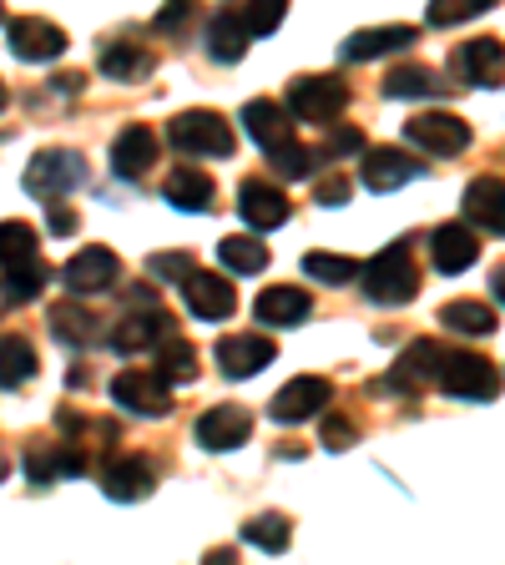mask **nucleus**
Wrapping results in <instances>:
<instances>
[{"label": "nucleus", "instance_id": "obj_36", "mask_svg": "<svg viewBox=\"0 0 505 565\" xmlns=\"http://www.w3.org/2000/svg\"><path fill=\"white\" fill-rule=\"evenodd\" d=\"M440 92V76L430 66H400L389 71L385 82V96H394V102H404V96H435Z\"/></svg>", "mask_w": 505, "mask_h": 565}, {"label": "nucleus", "instance_id": "obj_20", "mask_svg": "<svg viewBox=\"0 0 505 565\" xmlns=\"http://www.w3.org/2000/svg\"><path fill=\"white\" fill-rule=\"evenodd\" d=\"M253 313H259V323H269V329H298L308 313H314V298L304 294V288H263L259 303H253Z\"/></svg>", "mask_w": 505, "mask_h": 565}, {"label": "nucleus", "instance_id": "obj_14", "mask_svg": "<svg viewBox=\"0 0 505 565\" xmlns=\"http://www.w3.org/2000/svg\"><path fill=\"white\" fill-rule=\"evenodd\" d=\"M238 212H243V223L253 227V233H269V227L288 223V198H283L273 182L248 177L243 188H238Z\"/></svg>", "mask_w": 505, "mask_h": 565}, {"label": "nucleus", "instance_id": "obj_27", "mask_svg": "<svg viewBox=\"0 0 505 565\" xmlns=\"http://www.w3.org/2000/svg\"><path fill=\"white\" fill-rule=\"evenodd\" d=\"M157 374H162L167 384H192V379H198V353H192V343H182L177 333H162V339H157Z\"/></svg>", "mask_w": 505, "mask_h": 565}, {"label": "nucleus", "instance_id": "obj_28", "mask_svg": "<svg viewBox=\"0 0 505 565\" xmlns=\"http://www.w3.org/2000/svg\"><path fill=\"white\" fill-rule=\"evenodd\" d=\"M440 318H445V329L465 333V339H491L495 333V313L485 303H475V298H455V303H445Z\"/></svg>", "mask_w": 505, "mask_h": 565}, {"label": "nucleus", "instance_id": "obj_24", "mask_svg": "<svg viewBox=\"0 0 505 565\" xmlns=\"http://www.w3.org/2000/svg\"><path fill=\"white\" fill-rule=\"evenodd\" d=\"M157 162V131L152 127H127L112 141V167L117 177H147Z\"/></svg>", "mask_w": 505, "mask_h": 565}, {"label": "nucleus", "instance_id": "obj_5", "mask_svg": "<svg viewBox=\"0 0 505 565\" xmlns=\"http://www.w3.org/2000/svg\"><path fill=\"white\" fill-rule=\"evenodd\" d=\"M82 182H86V162L76 152H41L25 167V192L35 202H56L71 188H82Z\"/></svg>", "mask_w": 505, "mask_h": 565}, {"label": "nucleus", "instance_id": "obj_11", "mask_svg": "<svg viewBox=\"0 0 505 565\" xmlns=\"http://www.w3.org/2000/svg\"><path fill=\"white\" fill-rule=\"evenodd\" d=\"M6 41L21 61H56L66 51V31L56 21H41V15H15L6 25Z\"/></svg>", "mask_w": 505, "mask_h": 565}, {"label": "nucleus", "instance_id": "obj_47", "mask_svg": "<svg viewBox=\"0 0 505 565\" xmlns=\"http://www.w3.org/2000/svg\"><path fill=\"white\" fill-rule=\"evenodd\" d=\"M71 227H76V217H71L66 207H56V212H51V233H71Z\"/></svg>", "mask_w": 505, "mask_h": 565}, {"label": "nucleus", "instance_id": "obj_49", "mask_svg": "<svg viewBox=\"0 0 505 565\" xmlns=\"http://www.w3.org/2000/svg\"><path fill=\"white\" fill-rule=\"evenodd\" d=\"M0 480H6V455H0Z\"/></svg>", "mask_w": 505, "mask_h": 565}, {"label": "nucleus", "instance_id": "obj_38", "mask_svg": "<svg viewBox=\"0 0 505 565\" xmlns=\"http://www.w3.org/2000/svg\"><path fill=\"white\" fill-rule=\"evenodd\" d=\"M318 157H324V152H314V147H298V141L288 137V141H278V147H273L269 162H273V172H278V177H288V182H294V177L314 172Z\"/></svg>", "mask_w": 505, "mask_h": 565}, {"label": "nucleus", "instance_id": "obj_17", "mask_svg": "<svg viewBox=\"0 0 505 565\" xmlns=\"http://www.w3.org/2000/svg\"><path fill=\"white\" fill-rule=\"evenodd\" d=\"M455 71L471 86H485V92H491V86L505 82V46H501V41H491V35L465 41V46L455 51Z\"/></svg>", "mask_w": 505, "mask_h": 565}, {"label": "nucleus", "instance_id": "obj_22", "mask_svg": "<svg viewBox=\"0 0 505 565\" xmlns=\"http://www.w3.org/2000/svg\"><path fill=\"white\" fill-rule=\"evenodd\" d=\"M414 46V25H375V31H359L349 35L339 46L344 61H379V56H394V51H410Z\"/></svg>", "mask_w": 505, "mask_h": 565}, {"label": "nucleus", "instance_id": "obj_8", "mask_svg": "<svg viewBox=\"0 0 505 565\" xmlns=\"http://www.w3.org/2000/svg\"><path fill=\"white\" fill-rule=\"evenodd\" d=\"M212 359H218V369H223L228 379H253L278 359V349H273V339H263V333H228V339H218Z\"/></svg>", "mask_w": 505, "mask_h": 565}, {"label": "nucleus", "instance_id": "obj_42", "mask_svg": "<svg viewBox=\"0 0 505 565\" xmlns=\"http://www.w3.org/2000/svg\"><path fill=\"white\" fill-rule=\"evenodd\" d=\"M192 268H198V263H192V253H157V258L147 263V273H152L157 282H182Z\"/></svg>", "mask_w": 505, "mask_h": 565}, {"label": "nucleus", "instance_id": "obj_3", "mask_svg": "<svg viewBox=\"0 0 505 565\" xmlns=\"http://www.w3.org/2000/svg\"><path fill=\"white\" fill-rule=\"evenodd\" d=\"M435 384L445 388L450 399H495L501 374H495L491 359H481V353L445 349V353H440V369H435Z\"/></svg>", "mask_w": 505, "mask_h": 565}, {"label": "nucleus", "instance_id": "obj_32", "mask_svg": "<svg viewBox=\"0 0 505 565\" xmlns=\"http://www.w3.org/2000/svg\"><path fill=\"white\" fill-rule=\"evenodd\" d=\"M147 71H152V56L141 46H127V41H122V46L102 51V76H112V82H141Z\"/></svg>", "mask_w": 505, "mask_h": 565}, {"label": "nucleus", "instance_id": "obj_31", "mask_svg": "<svg viewBox=\"0 0 505 565\" xmlns=\"http://www.w3.org/2000/svg\"><path fill=\"white\" fill-rule=\"evenodd\" d=\"M51 282V268L41 258L31 263H15V268H6V278H0V294L11 298V303H25V298H35L41 288Z\"/></svg>", "mask_w": 505, "mask_h": 565}, {"label": "nucleus", "instance_id": "obj_35", "mask_svg": "<svg viewBox=\"0 0 505 565\" xmlns=\"http://www.w3.org/2000/svg\"><path fill=\"white\" fill-rule=\"evenodd\" d=\"M41 237L31 223H0V268H15V263H31Z\"/></svg>", "mask_w": 505, "mask_h": 565}, {"label": "nucleus", "instance_id": "obj_50", "mask_svg": "<svg viewBox=\"0 0 505 565\" xmlns=\"http://www.w3.org/2000/svg\"><path fill=\"white\" fill-rule=\"evenodd\" d=\"M0 106H6V86H0Z\"/></svg>", "mask_w": 505, "mask_h": 565}, {"label": "nucleus", "instance_id": "obj_1", "mask_svg": "<svg viewBox=\"0 0 505 565\" xmlns=\"http://www.w3.org/2000/svg\"><path fill=\"white\" fill-rule=\"evenodd\" d=\"M359 278H365V294L375 303H410L420 294V273H414V258L404 243H389L385 253H375L359 268Z\"/></svg>", "mask_w": 505, "mask_h": 565}, {"label": "nucleus", "instance_id": "obj_43", "mask_svg": "<svg viewBox=\"0 0 505 565\" xmlns=\"http://www.w3.org/2000/svg\"><path fill=\"white\" fill-rule=\"evenodd\" d=\"M192 11H198L192 0H167L162 11L152 15V31H157V35H177V31H182V25L192 21Z\"/></svg>", "mask_w": 505, "mask_h": 565}, {"label": "nucleus", "instance_id": "obj_46", "mask_svg": "<svg viewBox=\"0 0 505 565\" xmlns=\"http://www.w3.org/2000/svg\"><path fill=\"white\" fill-rule=\"evenodd\" d=\"M329 152H365V137H359L354 127H334ZM329 152H324V157H329Z\"/></svg>", "mask_w": 505, "mask_h": 565}, {"label": "nucleus", "instance_id": "obj_29", "mask_svg": "<svg viewBox=\"0 0 505 565\" xmlns=\"http://www.w3.org/2000/svg\"><path fill=\"white\" fill-rule=\"evenodd\" d=\"M31 374H35V349H31V339H21V333L0 339V388H21Z\"/></svg>", "mask_w": 505, "mask_h": 565}, {"label": "nucleus", "instance_id": "obj_25", "mask_svg": "<svg viewBox=\"0 0 505 565\" xmlns=\"http://www.w3.org/2000/svg\"><path fill=\"white\" fill-rule=\"evenodd\" d=\"M162 198L177 212H212V177L198 172V167H177V172H167Z\"/></svg>", "mask_w": 505, "mask_h": 565}, {"label": "nucleus", "instance_id": "obj_16", "mask_svg": "<svg viewBox=\"0 0 505 565\" xmlns=\"http://www.w3.org/2000/svg\"><path fill=\"white\" fill-rule=\"evenodd\" d=\"M102 490L112 494V500H122V505H131V500H147V494L157 490L152 459H141V455L112 459V465H106V475H102Z\"/></svg>", "mask_w": 505, "mask_h": 565}, {"label": "nucleus", "instance_id": "obj_7", "mask_svg": "<svg viewBox=\"0 0 505 565\" xmlns=\"http://www.w3.org/2000/svg\"><path fill=\"white\" fill-rule=\"evenodd\" d=\"M112 399H117V409L141 414V419H162V414L172 409V399H167V379L162 374H141V369H127V374L112 379Z\"/></svg>", "mask_w": 505, "mask_h": 565}, {"label": "nucleus", "instance_id": "obj_33", "mask_svg": "<svg viewBox=\"0 0 505 565\" xmlns=\"http://www.w3.org/2000/svg\"><path fill=\"white\" fill-rule=\"evenodd\" d=\"M243 541L259 545V551L269 555H283L288 551V541H294V525H288V515H259L243 525Z\"/></svg>", "mask_w": 505, "mask_h": 565}, {"label": "nucleus", "instance_id": "obj_39", "mask_svg": "<svg viewBox=\"0 0 505 565\" xmlns=\"http://www.w3.org/2000/svg\"><path fill=\"white\" fill-rule=\"evenodd\" d=\"M25 475H31V484H56L61 480V445L25 449Z\"/></svg>", "mask_w": 505, "mask_h": 565}, {"label": "nucleus", "instance_id": "obj_40", "mask_svg": "<svg viewBox=\"0 0 505 565\" xmlns=\"http://www.w3.org/2000/svg\"><path fill=\"white\" fill-rule=\"evenodd\" d=\"M495 0H430V25H460L471 15L491 11Z\"/></svg>", "mask_w": 505, "mask_h": 565}, {"label": "nucleus", "instance_id": "obj_30", "mask_svg": "<svg viewBox=\"0 0 505 565\" xmlns=\"http://www.w3.org/2000/svg\"><path fill=\"white\" fill-rule=\"evenodd\" d=\"M51 333L66 343H96L102 339V323H96V313H86L76 303H56L51 308Z\"/></svg>", "mask_w": 505, "mask_h": 565}, {"label": "nucleus", "instance_id": "obj_9", "mask_svg": "<svg viewBox=\"0 0 505 565\" xmlns=\"http://www.w3.org/2000/svg\"><path fill=\"white\" fill-rule=\"evenodd\" d=\"M324 404H329V379L298 374V379H288V384L273 394L269 414L278 424H304V419H314V414H324Z\"/></svg>", "mask_w": 505, "mask_h": 565}, {"label": "nucleus", "instance_id": "obj_34", "mask_svg": "<svg viewBox=\"0 0 505 565\" xmlns=\"http://www.w3.org/2000/svg\"><path fill=\"white\" fill-rule=\"evenodd\" d=\"M218 258L233 273H263L269 268V247H263L259 237H223V243H218Z\"/></svg>", "mask_w": 505, "mask_h": 565}, {"label": "nucleus", "instance_id": "obj_23", "mask_svg": "<svg viewBox=\"0 0 505 565\" xmlns=\"http://www.w3.org/2000/svg\"><path fill=\"white\" fill-rule=\"evenodd\" d=\"M243 131H248L253 141H259L263 152H273L278 141L294 137V117H288V111H283L278 102L259 96V102H248V106H243Z\"/></svg>", "mask_w": 505, "mask_h": 565}, {"label": "nucleus", "instance_id": "obj_2", "mask_svg": "<svg viewBox=\"0 0 505 565\" xmlns=\"http://www.w3.org/2000/svg\"><path fill=\"white\" fill-rule=\"evenodd\" d=\"M167 141L188 157H228L233 152V127L218 111H182L167 121Z\"/></svg>", "mask_w": 505, "mask_h": 565}, {"label": "nucleus", "instance_id": "obj_12", "mask_svg": "<svg viewBox=\"0 0 505 565\" xmlns=\"http://www.w3.org/2000/svg\"><path fill=\"white\" fill-rule=\"evenodd\" d=\"M117 278H122V263L112 247H82V253L61 268V282H66L71 294H106Z\"/></svg>", "mask_w": 505, "mask_h": 565}, {"label": "nucleus", "instance_id": "obj_10", "mask_svg": "<svg viewBox=\"0 0 505 565\" xmlns=\"http://www.w3.org/2000/svg\"><path fill=\"white\" fill-rule=\"evenodd\" d=\"M182 294H188V308L202 318V323H223V318H233V308H238L233 282H228L223 273H208V268H192L188 278H182Z\"/></svg>", "mask_w": 505, "mask_h": 565}, {"label": "nucleus", "instance_id": "obj_21", "mask_svg": "<svg viewBox=\"0 0 505 565\" xmlns=\"http://www.w3.org/2000/svg\"><path fill=\"white\" fill-rule=\"evenodd\" d=\"M430 253H435L440 273H465V268H475V258H481V237H475L465 223H445V227H435V237H430Z\"/></svg>", "mask_w": 505, "mask_h": 565}, {"label": "nucleus", "instance_id": "obj_13", "mask_svg": "<svg viewBox=\"0 0 505 565\" xmlns=\"http://www.w3.org/2000/svg\"><path fill=\"white\" fill-rule=\"evenodd\" d=\"M248 435H253V419H248L243 404H218V409H208L198 424H192V439H198L202 449H212V455L238 449Z\"/></svg>", "mask_w": 505, "mask_h": 565}, {"label": "nucleus", "instance_id": "obj_6", "mask_svg": "<svg viewBox=\"0 0 505 565\" xmlns=\"http://www.w3.org/2000/svg\"><path fill=\"white\" fill-rule=\"evenodd\" d=\"M404 141L420 147V152H435V157H455L471 147V127L450 111H424V117L404 121Z\"/></svg>", "mask_w": 505, "mask_h": 565}, {"label": "nucleus", "instance_id": "obj_41", "mask_svg": "<svg viewBox=\"0 0 505 565\" xmlns=\"http://www.w3.org/2000/svg\"><path fill=\"white\" fill-rule=\"evenodd\" d=\"M283 11H288V0H248V11H243L248 35H269V31H278Z\"/></svg>", "mask_w": 505, "mask_h": 565}, {"label": "nucleus", "instance_id": "obj_37", "mask_svg": "<svg viewBox=\"0 0 505 565\" xmlns=\"http://www.w3.org/2000/svg\"><path fill=\"white\" fill-rule=\"evenodd\" d=\"M304 273L329 288H344V282L359 278V258H339V253H308L304 258Z\"/></svg>", "mask_w": 505, "mask_h": 565}, {"label": "nucleus", "instance_id": "obj_45", "mask_svg": "<svg viewBox=\"0 0 505 565\" xmlns=\"http://www.w3.org/2000/svg\"><path fill=\"white\" fill-rule=\"evenodd\" d=\"M349 202V182L344 177H324L318 182V207H344Z\"/></svg>", "mask_w": 505, "mask_h": 565}, {"label": "nucleus", "instance_id": "obj_4", "mask_svg": "<svg viewBox=\"0 0 505 565\" xmlns=\"http://www.w3.org/2000/svg\"><path fill=\"white\" fill-rule=\"evenodd\" d=\"M344 106H349V86H344L339 76H298V82L288 86V117L294 121L334 127Z\"/></svg>", "mask_w": 505, "mask_h": 565}, {"label": "nucleus", "instance_id": "obj_19", "mask_svg": "<svg viewBox=\"0 0 505 565\" xmlns=\"http://www.w3.org/2000/svg\"><path fill=\"white\" fill-rule=\"evenodd\" d=\"M162 333H172L167 308H137V313H127L117 329H112V349H117V353L157 349V339H162Z\"/></svg>", "mask_w": 505, "mask_h": 565}, {"label": "nucleus", "instance_id": "obj_15", "mask_svg": "<svg viewBox=\"0 0 505 565\" xmlns=\"http://www.w3.org/2000/svg\"><path fill=\"white\" fill-rule=\"evenodd\" d=\"M359 177L369 192H394L420 177V162H410L400 147H375V152H359Z\"/></svg>", "mask_w": 505, "mask_h": 565}, {"label": "nucleus", "instance_id": "obj_26", "mask_svg": "<svg viewBox=\"0 0 505 565\" xmlns=\"http://www.w3.org/2000/svg\"><path fill=\"white\" fill-rule=\"evenodd\" d=\"M208 56L212 61H243V51H248V25H243V15H233V11H218L208 21Z\"/></svg>", "mask_w": 505, "mask_h": 565}, {"label": "nucleus", "instance_id": "obj_48", "mask_svg": "<svg viewBox=\"0 0 505 565\" xmlns=\"http://www.w3.org/2000/svg\"><path fill=\"white\" fill-rule=\"evenodd\" d=\"M491 288H495V298H501V303H505V263H501V268H495V278H491Z\"/></svg>", "mask_w": 505, "mask_h": 565}, {"label": "nucleus", "instance_id": "obj_18", "mask_svg": "<svg viewBox=\"0 0 505 565\" xmlns=\"http://www.w3.org/2000/svg\"><path fill=\"white\" fill-rule=\"evenodd\" d=\"M465 223L481 233L505 237V182L501 177H475L465 188Z\"/></svg>", "mask_w": 505, "mask_h": 565}, {"label": "nucleus", "instance_id": "obj_44", "mask_svg": "<svg viewBox=\"0 0 505 565\" xmlns=\"http://www.w3.org/2000/svg\"><path fill=\"white\" fill-rule=\"evenodd\" d=\"M318 439H324L329 449H349L354 445V424L344 419V414H334V419H324V435Z\"/></svg>", "mask_w": 505, "mask_h": 565}]
</instances>
